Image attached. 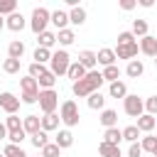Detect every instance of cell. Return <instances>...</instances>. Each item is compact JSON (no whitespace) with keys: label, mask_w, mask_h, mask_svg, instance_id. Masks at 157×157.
<instances>
[{"label":"cell","mask_w":157,"mask_h":157,"mask_svg":"<svg viewBox=\"0 0 157 157\" xmlns=\"http://www.w3.org/2000/svg\"><path fill=\"white\" fill-rule=\"evenodd\" d=\"M101 86H103V74L93 69V71H88V74H86V78H81V81L71 83V93H74L76 98H88L91 93L101 91Z\"/></svg>","instance_id":"1"},{"label":"cell","mask_w":157,"mask_h":157,"mask_svg":"<svg viewBox=\"0 0 157 157\" xmlns=\"http://www.w3.org/2000/svg\"><path fill=\"white\" fill-rule=\"evenodd\" d=\"M52 22V12L47 10V7H34L32 10V17H29V27H32V32L39 37L42 32H47V25Z\"/></svg>","instance_id":"2"},{"label":"cell","mask_w":157,"mask_h":157,"mask_svg":"<svg viewBox=\"0 0 157 157\" xmlns=\"http://www.w3.org/2000/svg\"><path fill=\"white\" fill-rule=\"evenodd\" d=\"M69 66H71V56H69V52H66V49H59V52H54V54H52L49 71H52L54 76H66Z\"/></svg>","instance_id":"3"},{"label":"cell","mask_w":157,"mask_h":157,"mask_svg":"<svg viewBox=\"0 0 157 157\" xmlns=\"http://www.w3.org/2000/svg\"><path fill=\"white\" fill-rule=\"evenodd\" d=\"M59 118H61V123L66 125V128H74V125H78V120H81V115H78V105H76V101H64L61 105H59Z\"/></svg>","instance_id":"4"},{"label":"cell","mask_w":157,"mask_h":157,"mask_svg":"<svg viewBox=\"0 0 157 157\" xmlns=\"http://www.w3.org/2000/svg\"><path fill=\"white\" fill-rule=\"evenodd\" d=\"M123 110L130 118H140V115H145V101L140 96H135V93H128L123 98Z\"/></svg>","instance_id":"5"},{"label":"cell","mask_w":157,"mask_h":157,"mask_svg":"<svg viewBox=\"0 0 157 157\" xmlns=\"http://www.w3.org/2000/svg\"><path fill=\"white\" fill-rule=\"evenodd\" d=\"M39 108H42L44 115L56 113V108H59V93H56L54 88H49V91H39Z\"/></svg>","instance_id":"6"},{"label":"cell","mask_w":157,"mask_h":157,"mask_svg":"<svg viewBox=\"0 0 157 157\" xmlns=\"http://www.w3.org/2000/svg\"><path fill=\"white\" fill-rule=\"evenodd\" d=\"M20 98L15 96V93H10V91H5V93H0V108L7 113V115H17V110H20Z\"/></svg>","instance_id":"7"},{"label":"cell","mask_w":157,"mask_h":157,"mask_svg":"<svg viewBox=\"0 0 157 157\" xmlns=\"http://www.w3.org/2000/svg\"><path fill=\"white\" fill-rule=\"evenodd\" d=\"M22 128H25V132L32 137V135H37V132L42 130V118H39V115H25V118H22Z\"/></svg>","instance_id":"8"},{"label":"cell","mask_w":157,"mask_h":157,"mask_svg":"<svg viewBox=\"0 0 157 157\" xmlns=\"http://www.w3.org/2000/svg\"><path fill=\"white\" fill-rule=\"evenodd\" d=\"M86 71H93L96 69V64H98V56H96V52H91V49H83L81 54H78V59H76Z\"/></svg>","instance_id":"9"},{"label":"cell","mask_w":157,"mask_h":157,"mask_svg":"<svg viewBox=\"0 0 157 157\" xmlns=\"http://www.w3.org/2000/svg\"><path fill=\"white\" fill-rule=\"evenodd\" d=\"M140 52L145 54V56H157V37H152V34H147V37H142L140 39Z\"/></svg>","instance_id":"10"},{"label":"cell","mask_w":157,"mask_h":157,"mask_svg":"<svg viewBox=\"0 0 157 157\" xmlns=\"http://www.w3.org/2000/svg\"><path fill=\"white\" fill-rule=\"evenodd\" d=\"M25 25H27V22H25V15H22V12H12L10 17H5V27L12 29V32H22Z\"/></svg>","instance_id":"11"},{"label":"cell","mask_w":157,"mask_h":157,"mask_svg":"<svg viewBox=\"0 0 157 157\" xmlns=\"http://www.w3.org/2000/svg\"><path fill=\"white\" fill-rule=\"evenodd\" d=\"M137 52H140V44H137V42H132V44L118 47V49H115V56H118V59H128V61H132V59L137 56Z\"/></svg>","instance_id":"12"},{"label":"cell","mask_w":157,"mask_h":157,"mask_svg":"<svg viewBox=\"0 0 157 157\" xmlns=\"http://www.w3.org/2000/svg\"><path fill=\"white\" fill-rule=\"evenodd\" d=\"M96 56H98V64H101L103 69H105V66H113V64H115V59H118V56H115V49H108V47L98 49V52H96Z\"/></svg>","instance_id":"13"},{"label":"cell","mask_w":157,"mask_h":157,"mask_svg":"<svg viewBox=\"0 0 157 157\" xmlns=\"http://www.w3.org/2000/svg\"><path fill=\"white\" fill-rule=\"evenodd\" d=\"M101 125L108 130V128H118V113L115 110H110V108H105V110H101Z\"/></svg>","instance_id":"14"},{"label":"cell","mask_w":157,"mask_h":157,"mask_svg":"<svg viewBox=\"0 0 157 157\" xmlns=\"http://www.w3.org/2000/svg\"><path fill=\"white\" fill-rule=\"evenodd\" d=\"M125 74H128L130 78H140V76L145 74V64H142L140 59H132V61H128V66H125Z\"/></svg>","instance_id":"15"},{"label":"cell","mask_w":157,"mask_h":157,"mask_svg":"<svg viewBox=\"0 0 157 157\" xmlns=\"http://www.w3.org/2000/svg\"><path fill=\"white\" fill-rule=\"evenodd\" d=\"M155 128H157L155 115H147V113H145V115H140V118H137V130H140V132H152Z\"/></svg>","instance_id":"16"},{"label":"cell","mask_w":157,"mask_h":157,"mask_svg":"<svg viewBox=\"0 0 157 157\" xmlns=\"http://www.w3.org/2000/svg\"><path fill=\"white\" fill-rule=\"evenodd\" d=\"M98 152H101V157H123L120 145H110V142H103V140L98 145Z\"/></svg>","instance_id":"17"},{"label":"cell","mask_w":157,"mask_h":157,"mask_svg":"<svg viewBox=\"0 0 157 157\" xmlns=\"http://www.w3.org/2000/svg\"><path fill=\"white\" fill-rule=\"evenodd\" d=\"M86 74H88V71H86L78 61H71V66H69V71H66V76H69L74 83H76V81H81V78H86Z\"/></svg>","instance_id":"18"},{"label":"cell","mask_w":157,"mask_h":157,"mask_svg":"<svg viewBox=\"0 0 157 157\" xmlns=\"http://www.w3.org/2000/svg\"><path fill=\"white\" fill-rule=\"evenodd\" d=\"M59 123H61V118H59L56 113L42 115V130H44V132H52V130H56V128H59Z\"/></svg>","instance_id":"19"},{"label":"cell","mask_w":157,"mask_h":157,"mask_svg":"<svg viewBox=\"0 0 157 157\" xmlns=\"http://www.w3.org/2000/svg\"><path fill=\"white\" fill-rule=\"evenodd\" d=\"M54 142H56L61 150L71 147V145H74V135H71V130H59V132L54 135Z\"/></svg>","instance_id":"20"},{"label":"cell","mask_w":157,"mask_h":157,"mask_svg":"<svg viewBox=\"0 0 157 157\" xmlns=\"http://www.w3.org/2000/svg\"><path fill=\"white\" fill-rule=\"evenodd\" d=\"M88 108H91V110H105V96H103L101 91L91 93V96H88Z\"/></svg>","instance_id":"21"},{"label":"cell","mask_w":157,"mask_h":157,"mask_svg":"<svg viewBox=\"0 0 157 157\" xmlns=\"http://www.w3.org/2000/svg\"><path fill=\"white\" fill-rule=\"evenodd\" d=\"M52 25L59 27V29H66V25H69V12H64V10H54V12H52Z\"/></svg>","instance_id":"22"},{"label":"cell","mask_w":157,"mask_h":157,"mask_svg":"<svg viewBox=\"0 0 157 157\" xmlns=\"http://www.w3.org/2000/svg\"><path fill=\"white\" fill-rule=\"evenodd\" d=\"M74 39H76V34H74V29H71V27H66V29H59V32H56V42H59L61 47L74 44Z\"/></svg>","instance_id":"23"},{"label":"cell","mask_w":157,"mask_h":157,"mask_svg":"<svg viewBox=\"0 0 157 157\" xmlns=\"http://www.w3.org/2000/svg\"><path fill=\"white\" fill-rule=\"evenodd\" d=\"M22 54H25V42L15 39V42L7 44V56L10 59H22Z\"/></svg>","instance_id":"24"},{"label":"cell","mask_w":157,"mask_h":157,"mask_svg":"<svg viewBox=\"0 0 157 157\" xmlns=\"http://www.w3.org/2000/svg\"><path fill=\"white\" fill-rule=\"evenodd\" d=\"M37 83H39V91H49V88H54V83H56V76H54L52 71H44V74L37 78Z\"/></svg>","instance_id":"25"},{"label":"cell","mask_w":157,"mask_h":157,"mask_svg":"<svg viewBox=\"0 0 157 157\" xmlns=\"http://www.w3.org/2000/svg\"><path fill=\"white\" fill-rule=\"evenodd\" d=\"M20 88H22V93H39V83H37V78H32V76L20 78Z\"/></svg>","instance_id":"26"},{"label":"cell","mask_w":157,"mask_h":157,"mask_svg":"<svg viewBox=\"0 0 157 157\" xmlns=\"http://www.w3.org/2000/svg\"><path fill=\"white\" fill-rule=\"evenodd\" d=\"M108 93H110V98H125L128 96V86L123 81H113L108 86Z\"/></svg>","instance_id":"27"},{"label":"cell","mask_w":157,"mask_h":157,"mask_svg":"<svg viewBox=\"0 0 157 157\" xmlns=\"http://www.w3.org/2000/svg\"><path fill=\"white\" fill-rule=\"evenodd\" d=\"M69 22L81 27V25L86 22V10H83L81 5H78V7H71V12H69Z\"/></svg>","instance_id":"28"},{"label":"cell","mask_w":157,"mask_h":157,"mask_svg":"<svg viewBox=\"0 0 157 157\" xmlns=\"http://www.w3.org/2000/svg\"><path fill=\"white\" fill-rule=\"evenodd\" d=\"M120 140H123V130H118V128H108V130L103 132V142L120 145Z\"/></svg>","instance_id":"29"},{"label":"cell","mask_w":157,"mask_h":157,"mask_svg":"<svg viewBox=\"0 0 157 157\" xmlns=\"http://www.w3.org/2000/svg\"><path fill=\"white\" fill-rule=\"evenodd\" d=\"M37 42H39V47H44V49H52V47L56 44V34L47 29V32H42V34H39V39H37Z\"/></svg>","instance_id":"30"},{"label":"cell","mask_w":157,"mask_h":157,"mask_svg":"<svg viewBox=\"0 0 157 157\" xmlns=\"http://www.w3.org/2000/svg\"><path fill=\"white\" fill-rule=\"evenodd\" d=\"M52 54H54L52 49L37 47V49H34V61H37V64H49V61H52Z\"/></svg>","instance_id":"31"},{"label":"cell","mask_w":157,"mask_h":157,"mask_svg":"<svg viewBox=\"0 0 157 157\" xmlns=\"http://www.w3.org/2000/svg\"><path fill=\"white\" fill-rule=\"evenodd\" d=\"M101 74H103V81H108V83H113V81H118V78H120V69H118V64L105 66Z\"/></svg>","instance_id":"32"},{"label":"cell","mask_w":157,"mask_h":157,"mask_svg":"<svg viewBox=\"0 0 157 157\" xmlns=\"http://www.w3.org/2000/svg\"><path fill=\"white\" fill-rule=\"evenodd\" d=\"M135 37H147V20H132V29H130Z\"/></svg>","instance_id":"33"},{"label":"cell","mask_w":157,"mask_h":157,"mask_svg":"<svg viewBox=\"0 0 157 157\" xmlns=\"http://www.w3.org/2000/svg\"><path fill=\"white\" fill-rule=\"evenodd\" d=\"M29 140H32V145H34L37 150H44V147L49 145V135H47L44 130H39V132H37V135H32Z\"/></svg>","instance_id":"34"},{"label":"cell","mask_w":157,"mask_h":157,"mask_svg":"<svg viewBox=\"0 0 157 157\" xmlns=\"http://www.w3.org/2000/svg\"><path fill=\"white\" fill-rule=\"evenodd\" d=\"M2 155H5V157H27V152H25L20 145H12V142H7V145H5Z\"/></svg>","instance_id":"35"},{"label":"cell","mask_w":157,"mask_h":157,"mask_svg":"<svg viewBox=\"0 0 157 157\" xmlns=\"http://www.w3.org/2000/svg\"><path fill=\"white\" fill-rule=\"evenodd\" d=\"M137 137H140L137 125H128V128H123V140H128V142L132 145V142H137Z\"/></svg>","instance_id":"36"},{"label":"cell","mask_w":157,"mask_h":157,"mask_svg":"<svg viewBox=\"0 0 157 157\" xmlns=\"http://www.w3.org/2000/svg\"><path fill=\"white\" fill-rule=\"evenodd\" d=\"M140 147H142V152H155V147H157V137L155 135H145L142 140H140Z\"/></svg>","instance_id":"37"},{"label":"cell","mask_w":157,"mask_h":157,"mask_svg":"<svg viewBox=\"0 0 157 157\" xmlns=\"http://www.w3.org/2000/svg\"><path fill=\"white\" fill-rule=\"evenodd\" d=\"M12 12H17V0H0V15L10 17Z\"/></svg>","instance_id":"38"},{"label":"cell","mask_w":157,"mask_h":157,"mask_svg":"<svg viewBox=\"0 0 157 157\" xmlns=\"http://www.w3.org/2000/svg\"><path fill=\"white\" fill-rule=\"evenodd\" d=\"M44 71H49V69H47L44 64H37V61H32V64L27 66V76H32V78H39Z\"/></svg>","instance_id":"39"},{"label":"cell","mask_w":157,"mask_h":157,"mask_svg":"<svg viewBox=\"0 0 157 157\" xmlns=\"http://www.w3.org/2000/svg\"><path fill=\"white\" fill-rule=\"evenodd\" d=\"M2 71H5V74H17V71H20V59H10V56H7V59L2 61Z\"/></svg>","instance_id":"40"},{"label":"cell","mask_w":157,"mask_h":157,"mask_svg":"<svg viewBox=\"0 0 157 157\" xmlns=\"http://www.w3.org/2000/svg\"><path fill=\"white\" fill-rule=\"evenodd\" d=\"M5 128H7V132L22 130V120H20L17 115H7V118H5Z\"/></svg>","instance_id":"41"},{"label":"cell","mask_w":157,"mask_h":157,"mask_svg":"<svg viewBox=\"0 0 157 157\" xmlns=\"http://www.w3.org/2000/svg\"><path fill=\"white\" fill-rule=\"evenodd\" d=\"M61 155V147L56 145V142H49L44 150H42V157H59Z\"/></svg>","instance_id":"42"},{"label":"cell","mask_w":157,"mask_h":157,"mask_svg":"<svg viewBox=\"0 0 157 157\" xmlns=\"http://www.w3.org/2000/svg\"><path fill=\"white\" fill-rule=\"evenodd\" d=\"M27 137V132H25V128L22 130H15V132H7V140L12 142V145H22V140Z\"/></svg>","instance_id":"43"},{"label":"cell","mask_w":157,"mask_h":157,"mask_svg":"<svg viewBox=\"0 0 157 157\" xmlns=\"http://www.w3.org/2000/svg\"><path fill=\"white\" fill-rule=\"evenodd\" d=\"M145 113L147 115H157V96L145 98Z\"/></svg>","instance_id":"44"},{"label":"cell","mask_w":157,"mask_h":157,"mask_svg":"<svg viewBox=\"0 0 157 157\" xmlns=\"http://www.w3.org/2000/svg\"><path fill=\"white\" fill-rule=\"evenodd\" d=\"M135 42V34L132 32H120L118 34V47H125V44H132Z\"/></svg>","instance_id":"45"},{"label":"cell","mask_w":157,"mask_h":157,"mask_svg":"<svg viewBox=\"0 0 157 157\" xmlns=\"http://www.w3.org/2000/svg\"><path fill=\"white\" fill-rule=\"evenodd\" d=\"M128 157H142V147H140V142H132V145L128 147Z\"/></svg>","instance_id":"46"},{"label":"cell","mask_w":157,"mask_h":157,"mask_svg":"<svg viewBox=\"0 0 157 157\" xmlns=\"http://www.w3.org/2000/svg\"><path fill=\"white\" fill-rule=\"evenodd\" d=\"M135 5H137V2H135V0H120V7H123V10H125V12H130V10H132V7H135Z\"/></svg>","instance_id":"47"},{"label":"cell","mask_w":157,"mask_h":157,"mask_svg":"<svg viewBox=\"0 0 157 157\" xmlns=\"http://www.w3.org/2000/svg\"><path fill=\"white\" fill-rule=\"evenodd\" d=\"M0 140H7V128H5V123H0Z\"/></svg>","instance_id":"48"},{"label":"cell","mask_w":157,"mask_h":157,"mask_svg":"<svg viewBox=\"0 0 157 157\" xmlns=\"http://www.w3.org/2000/svg\"><path fill=\"white\" fill-rule=\"evenodd\" d=\"M140 5H142V7H152V5H155V0H140Z\"/></svg>","instance_id":"49"},{"label":"cell","mask_w":157,"mask_h":157,"mask_svg":"<svg viewBox=\"0 0 157 157\" xmlns=\"http://www.w3.org/2000/svg\"><path fill=\"white\" fill-rule=\"evenodd\" d=\"M2 27H5V17L0 15V29H2Z\"/></svg>","instance_id":"50"},{"label":"cell","mask_w":157,"mask_h":157,"mask_svg":"<svg viewBox=\"0 0 157 157\" xmlns=\"http://www.w3.org/2000/svg\"><path fill=\"white\" fill-rule=\"evenodd\" d=\"M152 157H157V147H155V152H152Z\"/></svg>","instance_id":"51"},{"label":"cell","mask_w":157,"mask_h":157,"mask_svg":"<svg viewBox=\"0 0 157 157\" xmlns=\"http://www.w3.org/2000/svg\"><path fill=\"white\" fill-rule=\"evenodd\" d=\"M155 66H157V56H155Z\"/></svg>","instance_id":"52"},{"label":"cell","mask_w":157,"mask_h":157,"mask_svg":"<svg viewBox=\"0 0 157 157\" xmlns=\"http://www.w3.org/2000/svg\"><path fill=\"white\" fill-rule=\"evenodd\" d=\"M0 157H5V155H2V152H0Z\"/></svg>","instance_id":"53"},{"label":"cell","mask_w":157,"mask_h":157,"mask_svg":"<svg viewBox=\"0 0 157 157\" xmlns=\"http://www.w3.org/2000/svg\"><path fill=\"white\" fill-rule=\"evenodd\" d=\"M39 157H42V155H39Z\"/></svg>","instance_id":"54"}]
</instances>
